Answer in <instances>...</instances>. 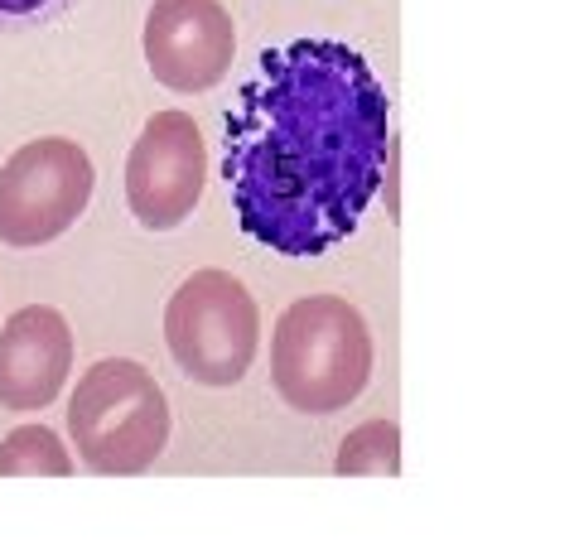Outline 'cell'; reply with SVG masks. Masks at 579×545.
Wrapping results in <instances>:
<instances>
[{
  "mask_svg": "<svg viewBox=\"0 0 579 545\" xmlns=\"http://www.w3.org/2000/svg\"><path fill=\"white\" fill-rule=\"evenodd\" d=\"M78 0H0V34H25L73 15Z\"/></svg>",
  "mask_w": 579,
  "mask_h": 545,
  "instance_id": "8fae6325",
  "label": "cell"
},
{
  "mask_svg": "<svg viewBox=\"0 0 579 545\" xmlns=\"http://www.w3.org/2000/svg\"><path fill=\"white\" fill-rule=\"evenodd\" d=\"M237 58V29L222 0H155L145 15V63L169 92H208Z\"/></svg>",
  "mask_w": 579,
  "mask_h": 545,
  "instance_id": "52a82bcc",
  "label": "cell"
},
{
  "mask_svg": "<svg viewBox=\"0 0 579 545\" xmlns=\"http://www.w3.org/2000/svg\"><path fill=\"white\" fill-rule=\"evenodd\" d=\"M165 343L198 386H237L261 348V309L237 275L193 271L165 304Z\"/></svg>",
  "mask_w": 579,
  "mask_h": 545,
  "instance_id": "277c9868",
  "label": "cell"
},
{
  "mask_svg": "<svg viewBox=\"0 0 579 545\" xmlns=\"http://www.w3.org/2000/svg\"><path fill=\"white\" fill-rule=\"evenodd\" d=\"M338 473L343 478H362V473H382V478H396L401 473V430L391 420H372V425H358L353 435L338 444Z\"/></svg>",
  "mask_w": 579,
  "mask_h": 545,
  "instance_id": "30bf717a",
  "label": "cell"
},
{
  "mask_svg": "<svg viewBox=\"0 0 579 545\" xmlns=\"http://www.w3.org/2000/svg\"><path fill=\"white\" fill-rule=\"evenodd\" d=\"M97 169L78 140L39 136L0 164V242L34 251L87 213Z\"/></svg>",
  "mask_w": 579,
  "mask_h": 545,
  "instance_id": "5b68a950",
  "label": "cell"
},
{
  "mask_svg": "<svg viewBox=\"0 0 579 545\" xmlns=\"http://www.w3.org/2000/svg\"><path fill=\"white\" fill-rule=\"evenodd\" d=\"M73 372V328L49 304H29L0 328V406L44 410Z\"/></svg>",
  "mask_w": 579,
  "mask_h": 545,
  "instance_id": "ba28073f",
  "label": "cell"
},
{
  "mask_svg": "<svg viewBox=\"0 0 579 545\" xmlns=\"http://www.w3.org/2000/svg\"><path fill=\"white\" fill-rule=\"evenodd\" d=\"M271 382L280 401L300 415H333L353 406L372 382L367 319L338 295L295 300L276 319Z\"/></svg>",
  "mask_w": 579,
  "mask_h": 545,
  "instance_id": "7a4b0ae2",
  "label": "cell"
},
{
  "mask_svg": "<svg viewBox=\"0 0 579 545\" xmlns=\"http://www.w3.org/2000/svg\"><path fill=\"white\" fill-rule=\"evenodd\" d=\"M208 145L184 111H155L126 155V208L150 232H174L203 198Z\"/></svg>",
  "mask_w": 579,
  "mask_h": 545,
  "instance_id": "8992f818",
  "label": "cell"
},
{
  "mask_svg": "<svg viewBox=\"0 0 579 545\" xmlns=\"http://www.w3.org/2000/svg\"><path fill=\"white\" fill-rule=\"evenodd\" d=\"M391 164V111L343 39L266 49L222 136L237 227L280 256H324L362 227Z\"/></svg>",
  "mask_w": 579,
  "mask_h": 545,
  "instance_id": "6da1fadb",
  "label": "cell"
},
{
  "mask_svg": "<svg viewBox=\"0 0 579 545\" xmlns=\"http://www.w3.org/2000/svg\"><path fill=\"white\" fill-rule=\"evenodd\" d=\"M68 435L92 473H145L169 444V401L155 372L131 357L92 362L68 401Z\"/></svg>",
  "mask_w": 579,
  "mask_h": 545,
  "instance_id": "3957f363",
  "label": "cell"
},
{
  "mask_svg": "<svg viewBox=\"0 0 579 545\" xmlns=\"http://www.w3.org/2000/svg\"><path fill=\"white\" fill-rule=\"evenodd\" d=\"M73 459L63 449V439L49 430V425H20L15 435L0 439V478H68L73 473Z\"/></svg>",
  "mask_w": 579,
  "mask_h": 545,
  "instance_id": "9c48e42d",
  "label": "cell"
}]
</instances>
